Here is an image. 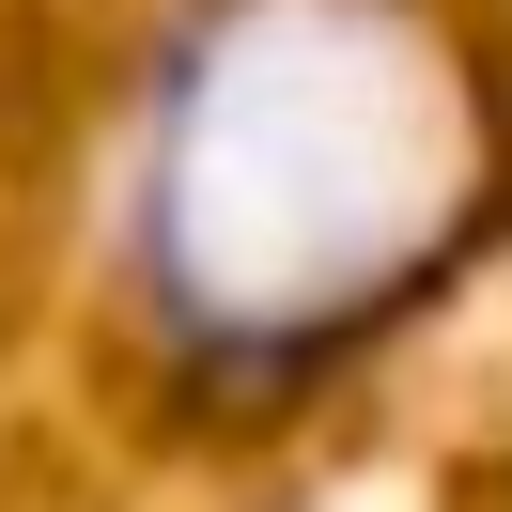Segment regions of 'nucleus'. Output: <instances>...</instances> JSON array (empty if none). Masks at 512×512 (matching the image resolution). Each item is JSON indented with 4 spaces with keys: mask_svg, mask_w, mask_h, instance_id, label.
Returning <instances> with one entry per match:
<instances>
[{
    "mask_svg": "<svg viewBox=\"0 0 512 512\" xmlns=\"http://www.w3.org/2000/svg\"><path fill=\"white\" fill-rule=\"evenodd\" d=\"M466 218V78L404 0H218L171 47L140 264L171 326L295 357L388 311Z\"/></svg>",
    "mask_w": 512,
    "mask_h": 512,
    "instance_id": "1",
    "label": "nucleus"
}]
</instances>
